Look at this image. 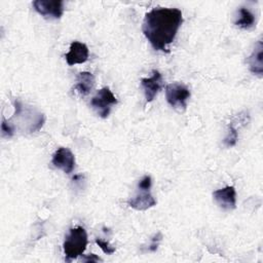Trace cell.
<instances>
[{
    "mask_svg": "<svg viewBox=\"0 0 263 263\" xmlns=\"http://www.w3.org/2000/svg\"><path fill=\"white\" fill-rule=\"evenodd\" d=\"M183 23V13L179 8L158 7L146 13L142 31L155 50L170 52L171 44Z\"/></svg>",
    "mask_w": 263,
    "mask_h": 263,
    "instance_id": "cell-1",
    "label": "cell"
},
{
    "mask_svg": "<svg viewBox=\"0 0 263 263\" xmlns=\"http://www.w3.org/2000/svg\"><path fill=\"white\" fill-rule=\"evenodd\" d=\"M87 233L83 227L78 226L71 228L63 243L66 260L71 261L82 256L87 247Z\"/></svg>",
    "mask_w": 263,
    "mask_h": 263,
    "instance_id": "cell-2",
    "label": "cell"
},
{
    "mask_svg": "<svg viewBox=\"0 0 263 263\" xmlns=\"http://www.w3.org/2000/svg\"><path fill=\"white\" fill-rule=\"evenodd\" d=\"M165 98L166 102L173 108L178 110H185L187 107V101L190 98V90L183 83L174 82L166 85Z\"/></svg>",
    "mask_w": 263,
    "mask_h": 263,
    "instance_id": "cell-3",
    "label": "cell"
},
{
    "mask_svg": "<svg viewBox=\"0 0 263 263\" xmlns=\"http://www.w3.org/2000/svg\"><path fill=\"white\" fill-rule=\"evenodd\" d=\"M116 104L117 100L108 86L101 88L90 101L91 107L102 118H107L110 113L111 107Z\"/></svg>",
    "mask_w": 263,
    "mask_h": 263,
    "instance_id": "cell-4",
    "label": "cell"
},
{
    "mask_svg": "<svg viewBox=\"0 0 263 263\" xmlns=\"http://www.w3.org/2000/svg\"><path fill=\"white\" fill-rule=\"evenodd\" d=\"M33 7L40 15L48 20H59L64 12V2L62 0H36L33 2Z\"/></svg>",
    "mask_w": 263,
    "mask_h": 263,
    "instance_id": "cell-5",
    "label": "cell"
},
{
    "mask_svg": "<svg viewBox=\"0 0 263 263\" xmlns=\"http://www.w3.org/2000/svg\"><path fill=\"white\" fill-rule=\"evenodd\" d=\"M141 85L144 89L146 103L152 102L163 86V80L160 72L152 70V76L149 78H142Z\"/></svg>",
    "mask_w": 263,
    "mask_h": 263,
    "instance_id": "cell-6",
    "label": "cell"
},
{
    "mask_svg": "<svg viewBox=\"0 0 263 263\" xmlns=\"http://www.w3.org/2000/svg\"><path fill=\"white\" fill-rule=\"evenodd\" d=\"M51 163L54 167L62 170L66 174H71L75 166V156L70 149L61 147L52 155Z\"/></svg>",
    "mask_w": 263,
    "mask_h": 263,
    "instance_id": "cell-7",
    "label": "cell"
},
{
    "mask_svg": "<svg viewBox=\"0 0 263 263\" xmlns=\"http://www.w3.org/2000/svg\"><path fill=\"white\" fill-rule=\"evenodd\" d=\"M213 197L217 204L225 211H231L236 208V192L234 186H226L214 191Z\"/></svg>",
    "mask_w": 263,
    "mask_h": 263,
    "instance_id": "cell-8",
    "label": "cell"
},
{
    "mask_svg": "<svg viewBox=\"0 0 263 263\" xmlns=\"http://www.w3.org/2000/svg\"><path fill=\"white\" fill-rule=\"evenodd\" d=\"M88 47L79 41H73L70 45V50L66 54V61L69 66L75 64H83L88 60Z\"/></svg>",
    "mask_w": 263,
    "mask_h": 263,
    "instance_id": "cell-9",
    "label": "cell"
},
{
    "mask_svg": "<svg viewBox=\"0 0 263 263\" xmlns=\"http://www.w3.org/2000/svg\"><path fill=\"white\" fill-rule=\"evenodd\" d=\"M155 204L156 200L150 193V189L139 188V193L127 200V205L137 211H146Z\"/></svg>",
    "mask_w": 263,
    "mask_h": 263,
    "instance_id": "cell-10",
    "label": "cell"
},
{
    "mask_svg": "<svg viewBox=\"0 0 263 263\" xmlns=\"http://www.w3.org/2000/svg\"><path fill=\"white\" fill-rule=\"evenodd\" d=\"M247 63L249 65L250 71L259 76L262 77L263 75V44L262 40H258L256 43L254 50L250 54V57L247 59Z\"/></svg>",
    "mask_w": 263,
    "mask_h": 263,
    "instance_id": "cell-11",
    "label": "cell"
},
{
    "mask_svg": "<svg viewBox=\"0 0 263 263\" xmlns=\"http://www.w3.org/2000/svg\"><path fill=\"white\" fill-rule=\"evenodd\" d=\"M95 86V76L86 71L80 72L77 76L75 89L82 96L88 95Z\"/></svg>",
    "mask_w": 263,
    "mask_h": 263,
    "instance_id": "cell-12",
    "label": "cell"
},
{
    "mask_svg": "<svg viewBox=\"0 0 263 263\" xmlns=\"http://www.w3.org/2000/svg\"><path fill=\"white\" fill-rule=\"evenodd\" d=\"M255 24V15L247 7H240L238 9V16L234 22V25L241 29H250Z\"/></svg>",
    "mask_w": 263,
    "mask_h": 263,
    "instance_id": "cell-13",
    "label": "cell"
},
{
    "mask_svg": "<svg viewBox=\"0 0 263 263\" xmlns=\"http://www.w3.org/2000/svg\"><path fill=\"white\" fill-rule=\"evenodd\" d=\"M237 138H238V134L236 128L232 125L229 124L228 126V132H227V136L224 139V144L226 147H232L236 144L237 142Z\"/></svg>",
    "mask_w": 263,
    "mask_h": 263,
    "instance_id": "cell-14",
    "label": "cell"
},
{
    "mask_svg": "<svg viewBox=\"0 0 263 263\" xmlns=\"http://www.w3.org/2000/svg\"><path fill=\"white\" fill-rule=\"evenodd\" d=\"M14 125L12 123H10V120L6 121L5 119L2 120V123H1V135L2 137H5V138H10L13 136L14 134Z\"/></svg>",
    "mask_w": 263,
    "mask_h": 263,
    "instance_id": "cell-15",
    "label": "cell"
},
{
    "mask_svg": "<svg viewBox=\"0 0 263 263\" xmlns=\"http://www.w3.org/2000/svg\"><path fill=\"white\" fill-rule=\"evenodd\" d=\"M96 243L102 249V251L107 254V255H112L113 253H115V247H112L108 241L103 240L101 238H96Z\"/></svg>",
    "mask_w": 263,
    "mask_h": 263,
    "instance_id": "cell-16",
    "label": "cell"
},
{
    "mask_svg": "<svg viewBox=\"0 0 263 263\" xmlns=\"http://www.w3.org/2000/svg\"><path fill=\"white\" fill-rule=\"evenodd\" d=\"M162 239V234L161 232H157L156 234L153 235V237L151 238V242L148 247V251L149 252H155L159 246V242L161 241Z\"/></svg>",
    "mask_w": 263,
    "mask_h": 263,
    "instance_id": "cell-17",
    "label": "cell"
},
{
    "mask_svg": "<svg viewBox=\"0 0 263 263\" xmlns=\"http://www.w3.org/2000/svg\"><path fill=\"white\" fill-rule=\"evenodd\" d=\"M151 185H152L151 177L148 176V175H146V176H144V177L139 181L138 188H141V189H150V188H151Z\"/></svg>",
    "mask_w": 263,
    "mask_h": 263,
    "instance_id": "cell-18",
    "label": "cell"
},
{
    "mask_svg": "<svg viewBox=\"0 0 263 263\" xmlns=\"http://www.w3.org/2000/svg\"><path fill=\"white\" fill-rule=\"evenodd\" d=\"M83 261H85V262H97V261H102V259L101 258H99L98 256H96L95 254H89V255H87L84 259H83Z\"/></svg>",
    "mask_w": 263,
    "mask_h": 263,
    "instance_id": "cell-19",
    "label": "cell"
}]
</instances>
